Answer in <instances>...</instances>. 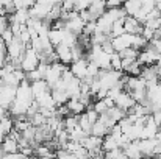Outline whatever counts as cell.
<instances>
[{"label": "cell", "instance_id": "cell-45", "mask_svg": "<svg viewBox=\"0 0 161 159\" xmlns=\"http://www.w3.org/2000/svg\"><path fill=\"white\" fill-rule=\"evenodd\" d=\"M3 156H5V151H3V148L0 147V159H3Z\"/></svg>", "mask_w": 161, "mask_h": 159}, {"label": "cell", "instance_id": "cell-34", "mask_svg": "<svg viewBox=\"0 0 161 159\" xmlns=\"http://www.w3.org/2000/svg\"><path fill=\"white\" fill-rule=\"evenodd\" d=\"M142 11H146L147 14H150L155 8H157V2L155 0H142Z\"/></svg>", "mask_w": 161, "mask_h": 159}, {"label": "cell", "instance_id": "cell-43", "mask_svg": "<svg viewBox=\"0 0 161 159\" xmlns=\"http://www.w3.org/2000/svg\"><path fill=\"white\" fill-rule=\"evenodd\" d=\"M157 140H158V144H157V150H155V158L161 155V137H157Z\"/></svg>", "mask_w": 161, "mask_h": 159}, {"label": "cell", "instance_id": "cell-39", "mask_svg": "<svg viewBox=\"0 0 161 159\" xmlns=\"http://www.w3.org/2000/svg\"><path fill=\"white\" fill-rule=\"evenodd\" d=\"M74 6H75V2H70V0H66V2L61 3L63 13H72L74 11Z\"/></svg>", "mask_w": 161, "mask_h": 159}, {"label": "cell", "instance_id": "cell-21", "mask_svg": "<svg viewBox=\"0 0 161 159\" xmlns=\"http://www.w3.org/2000/svg\"><path fill=\"white\" fill-rule=\"evenodd\" d=\"M119 148V144H117V137L108 134L107 137H103V145H102V150L108 153V151H113V150H117Z\"/></svg>", "mask_w": 161, "mask_h": 159}, {"label": "cell", "instance_id": "cell-47", "mask_svg": "<svg viewBox=\"0 0 161 159\" xmlns=\"http://www.w3.org/2000/svg\"><path fill=\"white\" fill-rule=\"evenodd\" d=\"M0 108H2V102H0Z\"/></svg>", "mask_w": 161, "mask_h": 159}, {"label": "cell", "instance_id": "cell-26", "mask_svg": "<svg viewBox=\"0 0 161 159\" xmlns=\"http://www.w3.org/2000/svg\"><path fill=\"white\" fill-rule=\"evenodd\" d=\"M63 122H64V130H66L67 133H70L72 130H75V128L78 126V115H69V117H66Z\"/></svg>", "mask_w": 161, "mask_h": 159}, {"label": "cell", "instance_id": "cell-44", "mask_svg": "<svg viewBox=\"0 0 161 159\" xmlns=\"http://www.w3.org/2000/svg\"><path fill=\"white\" fill-rule=\"evenodd\" d=\"M6 112H8L6 109H3V108H0V122H2V120H3L5 117H6Z\"/></svg>", "mask_w": 161, "mask_h": 159}, {"label": "cell", "instance_id": "cell-46", "mask_svg": "<svg viewBox=\"0 0 161 159\" xmlns=\"http://www.w3.org/2000/svg\"><path fill=\"white\" fill-rule=\"evenodd\" d=\"M157 9L161 13V0H160V2H157Z\"/></svg>", "mask_w": 161, "mask_h": 159}, {"label": "cell", "instance_id": "cell-11", "mask_svg": "<svg viewBox=\"0 0 161 159\" xmlns=\"http://www.w3.org/2000/svg\"><path fill=\"white\" fill-rule=\"evenodd\" d=\"M66 24H67V30H69V31H72V33H74V34H77V36L83 34L85 27H86V22H85L80 16H78V17H75V19L67 20Z\"/></svg>", "mask_w": 161, "mask_h": 159}, {"label": "cell", "instance_id": "cell-41", "mask_svg": "<svg viewBox=\"0 0 161 159\" xmlns=\"http://www.w3.org/2000/svg\"><path fill=\"white\" fill-rule=\"evenodd\" d=\"M149 45L158 53V55H161V39H153V41H150V42H149Z\"/></svg>", "mask_w": 161, "mask_h": 159}, {"label": "cell", "instance_id": "cell-27", "mask_svg": "<svg viewBox=\"0 0 161 159\" xmlns=\"http://www.w3.org/2000/svg\"><path fill=\"white\" fill-rule=\"evenodd\" d=\"M122 34H125V28H124V19H120V20H117L114 25H113V30H111V39L113 38H119V36H122Z\"/></svg>", "mask_w": 161, "mask_h": 159}, {"label": "cell", "instance_id": "cell-23", "mask_svg": "<svg viewBox=\"0 0 161 159\" xmlns=\"http://www.w3.org/2000/svg\"><path fill=\"white\" fill-rule=\"evenodd\" d=\"M85 137H88V134H86L80 126H77L75 130H72V131L69 133V139H70L72 142H78V144H81V142L85 140Z\"/></svg>", "mask_w": 161, "mask_h": 159}, {"label": "cell", "instance_id": "cell-31", "mask_svg": "<svg viewBox=\"0 0 161 159\" xmlns=\"http://www.w3.org/2000/svg\"><path fill=\"white\" fill-rule=\"evenodd\" d=\"M91 8V2L89 0H78L75 2V6H74V11H77L78 14L83 13V11H88Z\"/></svg>", "mask_w": 161, "mask_h": 159}, {"label": "cell", "instance_id": "cell-28", "mask_svg": "<svg viewBox=\"0 0 161 159\" xmlns=\"http://www.w3.org/2000/svg\"><path fill=\"white\" fill-rule=\"evenodd\" d=\"M139 50H135V49H127V50H124V52H120V58L122 59H130V61H138V58H139Z\"/></svg>", "mask_w": 161, "mask_h": 159}, {"label": "cell", "instance_id": "cell-9", "mask_svg": "<svg viewBox=\"0 0 161 159\" xmlns=\"http://www.w3.org/2000/svg\"><path fill=\"white\" fill-rule=\"evenodd\" d=\"M114 105L117 106V108H120L122 111H125V112H128L131 108H135L136 105V102L133 100V97L128 94V92H122L117 98H116V102H114Z\"/></svg>", "mask_w": 161, "mask_h": 159}, {"label": "cell", "instance_id": "cell-6", "mask_svg": "<svg viewBox=\"0 0 161 159\" xmlns=\"http://www.w3.org/2000/svg\"><path fill=\"white\" fill-rule=\"evenodd\" d=\"M124 28H125V33H128V34H141L144 25H142L136 17L127 16V17L124 19Z\"/></svg>", "mask_w": 161, "mask_h": 159}, {"label": "cell", "instance_id": "cell-40", "mask_svg": "<svg viewBox=\"0 0 161 159\" xmlns=\"http://www.w3.org/2000/svg\"><path fill=\"white\" fill-rule=\"evenodd\" d=\"M6 28H9V20H8V16H0V33H3Z\"/></svg>", "mask_w": 161, "mask_h": 159}, {"label": "cell", "instance_id": "cell-42", "mask_svg": "<svg viewBox=\"0 0 161 159\" xmlns=\"http://www.w3.org/2000/svg\"><path fill=\"white\" fill-rule=\"evenodd\" d=\"M152 117H153V120L157 122V125H158V126H161V109H158V111H153V112H152Z\"/></svg>", "mask_w": 161, "mask_h": 159}, {"label": "cell", "instance_id": "cell-29", "mask_svg": "<svg viewBox=\"0 0 161 159\" xmlns=\"http://www.w3.org/2000/svg\"><path fill=\"white\" fill-rule=\"evenodd\" d=\"M91 108H92V109H94L99 115L107 114V111L109 109V108H108V105H107V102H105V98H103V100H96V102H94V105L91 106Z\"/></svg>", "mask_w": 161, "mask_h": 159}, {"label": "cell", "instance_id": "cell-13", "mask_svg": "<svg viewBox=\"0 0 161 159\" xmlns=\"http://www.w3.org/2000/svg\"><path fill=\"white\" fill-rule=\"evenodd\" d=\"M35 102L38 103L39 109H56V103H55L53 97H52V92H47V94L35 98Z\"/></svg>", "mask_w": 161, "mask_h": 159}, {"label": "cell", "instance_id": "cell-30", "mask_svg": "<svg viewBox=\"0 0 161 159\" xmlns=\"http://www.w3.org/2000/svg\"><path fill=\"white\" fill-rule=\"evenodd\" d=\"M111 69L116 70V72H122V58L116 52L111 55Z\"/></svg>", "mask_w": 161, "mask_h": 159}, {"label": "cell", "instance_id": "cell-22", "mask_svg": "<svg viewBox=\"0 0 161 159\" xmlns=\"http://www.w3.org/2000/svg\"><path fill=\"white\" fill-rule=\"evenodd\" d=\"M63 38H64V30L61 31V30H53L52 28V31L49 34V39H50V42H52V45H53L55 49L63 44Z\"/></svg>", "mask_w": 161, "mask_h": 159}, {"label": "cell", "instance_id": "cell-20", "mask_svg": "<svg viewBox=\"0 0 161 159\" xmlns=\"http://www.w3.org/2000/svg\"><path fill=\"white\" fill-rule=\"evenodd\" d=\"M52 97H53L55 103H56V108H58V106L67 105V102L70 100L67 91H52Z\"/></svg>", "mask_w": 161, "mask_h": 159}, {"label": "cell", "instance_id": "cell-2", "mask_svg": "<svg viewBox=\"0 0 161 159\" xmlns=\"http://www.w3.org/2000/svg\"><path fill=\"white\" fill-rule=\"evenodd\" d=\"M56 5V2H46V0H41V2H36L35 6L30 9V17H35V19H39V20H46L49 13L52 11Z\"/></svg>", "mask_w": 161, "mask_h": 159}, {"label": "cell", "instance_id": "cell-19", "mask_svg": "<svg viewBox=\"0 0 161 159\" xmlns=\"http://www.w3.org/2000/svg\"><path fill=\"white\" fill-rule=\"evenodd\" d=\"M100 70H111V55L102 52V55L94 61Z\"/></svg>", "mask_w": 161, "mask_h": 159}, {"label": "cell", "instance_id": "cell-17", "mask_svg": "<svg viewBox=\"0 0 161 159\" xmlns=\"http://www.w3.org/2000/svg\"><path fill=\"white\" fill-rule=\"evenodd\" d=\"M66 106L69 108V111H70L72 115H81V114L86 112V106L83 105L80 100H69Z\"/></svg>", "mask_w": 161, "mask_h": 159}, {"label": "cell", "instance_id": "cell-37", "mask_svg": "<svg viewBox=\"0 0 161 159\" xmlns=\"http://www.w3.org/2000/svg\"><path fill=\"white\" fill-rule=\"evenodd\" d=\"M119 126H120V130H122V133L124 134H127L130 130H131V126H133V123L128 120V117H125V119H122L120 122H119Z\"/></svg>", "mask_w": 161, "mask_h": 159}, {"label": "cell", "instance_id": "cell-12", "mask_svg": "<svg viewBox=\"0 0 161 159\" xmlns=\"http://www.w3.org/2000/svg\"><path fill=\"white\" fill-rule=\"evenodd\" d=\"M124 153H125V158L127 159H144L141 150H139V140L130 142V144L124 148Z\"/></svg>", "mask_w": 161, "mask_h": 159}, {"label": "cell", "instance_id": "cell-35", "mask_svg": "<svg viewBox=\"0 0 161 159\" xmlns=\"http://www.w3.org/2000/svg\"><path fill=\"white\" fill-rule=\"evenodd\" d=\"M85 114H86L88 120H89V122L92 123V126H94V125H96V123L99 122V117H100V115H99V114H97V112H96V111H94L92 108H88Z\"/></svg>", "mask_w": 161, "mask_h": 159}, {"label": "cell", "instance_id": "cell-32", "mask_svg": "<svg viewBox=\"0 0 161 159\" xmlns=\"http://www.w3.org/2000/svg\"><path fill=\"white\" fill-rule=\"evenodd\" d=\"M99 73H100V69L97 67V64L96 62H89L88 64V75H86V78L96 80L99 77Z\"/></svg>", "mask_w": 161, "mask_h": 159}, {"label": "cell", "instance_id": "cell-15", "mask_svg": "<svg viewBox=\"0 0 161 159\" xmlns=\"http://www.w3.org/2000/svg\"><path fill=\"white\" fill-rule=\"evenodd\" d=\"M31 91H33V95H35V98H38V97H41V95L47 94V92H52L46 80H41V81L31 83Z\"/></svg>", "mask_w": 161, "mask_h": 159}, {"label": "cell", "instance_id": "cell-5", "mask_svg": "<svg viewBox=\"0 0 161 159\" xmlns=\"http://www.w3.org/2000/svg\"><path fill=\"white\" fill-rule=\"evenodd\" d=\"M131 42H133V34H122L119 38H113L111 39V44H113V49L116 53H120L127 49H131Z\"/></svg>", "mask_w": 161, "mask_h": 159}, {"label": "cell", "instance_id": "cell-10", "mask_svg": "<svg viewBox=\"0 0 161 159\" xmlns=\"http://www.w3.org/2000/svg\"><path fill=\"white\" fill-rule=\"evenodd\" d=\"M81 145L88 150V153L91 151H97V150H102V145H103V139L100 137H96V136H88L85 137V140L81 142Z\"/></svg>", "mask_w": 161, "mask_h": 159}, {"label": "cell", "instance_id": "cell-33", "mask_svg": "<svg viewBox=\"0 0 161 159\" xmlns=\"http://www.w3.org/2000/svg\"><path fill=\"white\" fill-rule=\"evenodd\" d=\"M35 153H36L39 158L52 156V153H50V147H49V145H38V147H36V150H35Z\"/></svg>", "mask_w": 161, "mask_h": 159}, {"label": "cell", "instance_id": "cell-14", "mask_svg": "<svg viewBox=\"0 0 161 159\" xmlns=\"http://www.w3.org/2000/svg\"><path fill=\"white\" fill-rule=\"evenodd\" d=\"M141 6H142V0H128V2L122 3V8L125 9L127 16H131V17H135L138 14Z\"/></svg>", "mask_w": 161, "mask_h": 159}, {"label": "cell", "instance_id": "cell-25", "mask_svg": "<svg viewBox=\"0 0 161 159\" xmlns=\"http://www.w3.org/2000/svg\"><path fill=\"white\" fill-rule=\"evenodd\" d=\"M0 130L3 131V134H5V136H9V134H11V131L14 130V120H13V119H9V117L6 115V117L0 122Z\"/></svg>", "mask_w": 161, "mask_h": 159}, {"label": "cell", "instance_id": "cell-16", "mask_svg": "<svg viewBox=\"0 0 161 159\" xmlns=\"http://www.w3.org/2000/svg\"><path fill=\"white\" fill-rule=\"evenodd\" d=\"M2 148H3L5 155H13V153H19V151H20L19 142L14 140V139H11V137H8V136H6L5 142L2 144Z\"/></svg>", "mask_w": 161, "mask_h": 159}, {"label": "cell", "instance_id": "cell-8", "mask_svg": "<svg viewBox=\"0 0 161 159\" xmlns=\"http://www.w3.org/2000/svg\"><path fill=\"white\" fill-rule=\"evenodd\" d=\"M55 53H56V56H58V62H61V64H64V66H67V64H72V62H74L72 49L66 47L64 44L58 45V47L55 49Z\"/></svg>", "mask_w": 161, "mask_h": 159}, {"label": "cell", "instance_id": "cell-38", "mask_svg": "<svg viewBox=\"0 0 161 159\" xmlns=\"http://www.w3.org/2000/svg\"><path fill=\"white\" fill-rule=\"evenodd\" d=\"M0 36H2V39L5 41V44L8 45L13 39H14V34H13V31H11V28H6L3 33H0Z\"/></svg>", "mask_w": 161, "mask_h": 159}, {"label": "cell", "instance_id": "cell-1", "mask_svg": "<svg viewBox=\"0 0 161 159\" xmlns=\"http://www.w3.org/2000/svg\"><path fill=\"white\" fill-rule=\"evenodd\" d=\"M39 62H41V59H39V55L35 52L31 47H27V50H25L24 56H22L20 69H22L25 73H28V72H33V70H36V69H38V66H39Z\"/></svg>", "mask_w": 161, "mask_h": 159}, {"label": "cell", "instance_id": "cell-4", "mask_svg": "<svg viewBox=\"0 0 161 159\" xmlns=\"http://www.w3.org/2000/svg\"><path fill=\"white\" fill-rule=\"evenodd\" d=\"M158 53L155 52L150 45H147L142 52L139 53V58H138V62L142 66V67H149V66H155L157 61H158Z\"/></svg>", "mask_w": 161, "mask_h": 159}, {"label": "cell", "instance_id": "cell-3", "mask_svg": "<svg viewBox=\"0 0 161 159\" xmlns=\"http://www.w3.org/2000/svg\"><path fill=\"white\" fill-rule=\"evenodd\" d=\"M88 64H89V61H88L86 58H83V59L74 61V62L70 64L69 70L72 72V75H74L75 78H78L80 81H83V80L86 78V75H88Z\"/></svg>", "mask_w": 161, "mask_h": 159}, {"label": "cell", "instance_id": "cell-7", "mask_svg": "<svg viewBox=\"0 0 161 159\" xmlns=\"http://www.w3.org/2000/svg\"><path fill=\"white\" fill-rule=\"evenodd\" d=\"M157 144L158 140L157 139H144V140H139V150L142 153L144 158H155V150H157Z\"/></svg>", "mask_w": 161, "mask_h": 159}, {"label": "cell", "instance_id": "cell-36", "mask_svg": "<svg viewBox=\"0 0 161 159\" xmlns=\"http://www.w3.org/2000/svg\"><path fill=\"white\" fill-rule=\"evenodd\" d=\"M55 158L56 159H77L72 153H69V151L64 150V148H58L56 153H55Z\"/></svg>", "mask_w": 161, "mask_h": 159}, {"label": "cell", "instance_id": "cell-18", "mask_svg": "<svg viewBox=\"0 0 161 159\" xmlns=\"http://www.w3.org/2000/svg\"><path fill=\"white\" fill-rule=\"evenodd\" d=\"M107 115L114 122V123H119L122 119H125L127 117V112L125 111H122L120 108H117V106H114V108H111V109H108L107 111Z\"/></svg>", "mask_w": 161, "mask_h": 159}, {"label": "cell", "instance_id": "cell-24", "mask_svg": "<svg viewBox=\"0 0 161 159\" xmlns=\"http://www.w3.org/2000/svg\"><path fill=\"white\" fill-rule=\"evenodd\" d=\"M78 126L88 134V136H91V133H92V123L88 120V117H86V114H81V115H78Z\"/></svg>", "mask_w": 161, "mask_h": 159}]
</instances>
